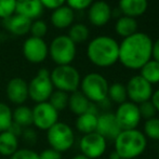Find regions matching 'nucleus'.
Wrapping results in <instances>:
<instances>
[{
	"mask_svg": "<svg viewBox=\"0 0 159 159\" xmlns=\"http://www.w3.org/2000/svg\"><path fill=\"white\" fill-rule=\"evenodd\" d=\"M115 152L124 159L138 158L147 147V139L138 129L122 130L114 140Z\"/></svg>",
	"mask_w": 159,
	"mask_h": 159,
	"instance_id": "nucleus-3",
	"label": "nucleus"
},
{
	"mask_svg": "<svg viewBox=\"0 0 159 159\" xmlns=\"http://www.w3.org/2000/svg\"><path fill=\"white\" fill-rule=\"evenodd\" d=\"M140 76L153 86L159 82V63L155 60H149L140 69Z\"/></svg>",
	"mask_w": 159,
	"mask_h": 159,
	"instance_id": "nucleus-26",
	"label": "nucleus"
},
{
	"mask_svg": "<svg viewBox=\"0 0 159 159\" xmlns=\"http://www.w3.org/2000/svg\"><path fill=\"white\" fill-rule=\"evenodd\" d=\"M40 1H41L43 8L52 11L66 3V0H40Z\"/></svg>",
	"mask_w": 159,
	"mask_h": 159,
	"instance_id": "nucleus-39",
	"label": "nucleus"
},
{
	"mask_svg": "<svg viewBox=\"0 0 159 159\" xmlns=\"http://www.w3.org/2000/svg\"><path fill=\"white\" fill-rule=\"evenodd\" d=\"M6 94L12 104L23 105L28 98V84L21 77L10 79L6 87Z\"/></svg>",
	"mask_w": 159,
	"mask_h": 159,
	"instance_id": "nucleus-15",
	"label": "nucleus"
},
{
	"mask_svg": "<svg viewBox=\"0 0 159 159\" xmlns=\"http://www.w3.org/2000/svg\"><path fill=\"white\" fill-rule=\"evenodd\" d=\"M121 131L122 130L114 113L106 111L98 116V125H96L95 132L102 135L106 141H114Z\"/></svg>",
	"mask_w": 159,
	"mask_h": 159,
	"instance_id": "nucleus-14",
	"label": "nucleus"
},
{
	"mask_svg": "<svg viewBox=\"0 0 159 159\" xmlns=\"http://www.w3.org/2000/svg\"><path fill=\"white\" fill-rule=\"evenodd\" d=\"M54 91L50 78V71L46 68H41L37 75L28 82V98L37 103L48 102L50 95Z\"/></svg>",
	"mask_w": 159,
	"mask_h": 159,
	"instance_id": "nucleus-8",
	"label": "nucleus"
},
{
	"mask_svg": "<svg viewBox=\"0 0 159 159\" xmlns=\"http://www.w3.org/2000/svg\"><path fill=\"white\" fill-rule=\"evenodd\" d=\"M87 57L95 66L102 68L111 67L119 59V43L109 36H98L88 43Z\"/></svg>",
	"mask_w": 159,
	"mask_h": 159,
	"instance_id": "nucleus-2",
	"label": "nucleus"
},
{
	"mask_svg": "<svg viewBox=\"0 0 159 159\" xmlns=\"http://www.w3.org/2000/svg\"><path fill=\"white\" fill-rule=\"evenodd\" d=\"M43 10L44 8L40 0H16L15 13L30 21L39 19Z\"/></svg>",
	"mask_w": 159,
	"mask_h": 159,
	"instance_id": "nucleus-17",
	"label": "nucleus"
},
{
	"mask_svg": "<svg viewBox=\"0 0 159 159\" xmlns=\"http://www.w3.org/2000/svg\"><path fill=\"white\" fill-rule=\"evenodd\" d=\"M153 40L147 34L136 32L132 36L124 38L119 43L118 61L126 68L141 69L152 60Z\"/></svg>",
	"mask_w": 159,
	"mask_h": 159,
	"instance_id": "nucleus-1",
	"label": "nucleus"
},
{
	"mask_svg": "<svg viewBox=\"0 0 159 159\" xmlns=\"http://www.w3.org/2000/svg\"><path fill=\"white\" fill-rule=\"evenodd\" d=\"M94 0H66V6L74 11H82L88 9Z\"/></svg>",
	"mask_w": 159,
	"mask_h": 159,
	"instance_id": "nucleus-36",
	"label": "nucleus"
},
{
	"mask_svg": "<svg viewBox=\"0 0 159 159\" xmlns=\"http://www.w3.org/2000/svg\"><path fill=\"white\" fill-rule=\"evenodd\" d=\"M19 149V139L10 131L0 133V155L11 157Z\"/></svg>",
	"mask_w": 159,
	"mask_h": 159,
	"instance_id": "nucleus-23",
	"label": "nucleus"
},
{
	"mask_svg": "<svg viewBox=\"0 0 159 159\" xmlns=\"http://www.w3.org/2000/svg\"><path fill=\"white\" fill-rule=\"evenodd\" d=\"M52 84L57 90L73 93L80 87L81 76L76 67L71 65H60L50 71Z\"/></svg>",
	"mask_w": 159,
	"mask_h": 159,
	"instance_id": "nucleus-4",
	"label": "nucleus"
},
{
	"mask_svg": "<svg viewBox=\"0 0 159 159\" xmlns=\"http://www.w3.org/2000/svg\"><path fill=\"white\" fill-rule=\"evenodd\" d=\"M151 102L153 103V105L155 106L157 113H159V89L153 92V95L151 98Z\"/></svg>",
	"mask_w": 159,
	"mask_h": 159,
	"instance_id": "nucleus-41",
	"label": "nucleus"
},
{
	"mask_svg": "<svg viewBox=\"0 0 159 159\" xmlns=\"http://www.w3.org/2000/svg\"><path fill=\"white\" fill-rule=\"evenodd\" d=\"M111 10L108 3L104 0L94 1L88 8V19L93 26H105L111 19Z\"/></svg>",
	"mask_w": 159,
	"mask_h": 159,
	"instance_id": "nucleus-16",
	"label": "nucleus"
},
{
	"mask_svg": "<svg viewBox=\"0 0 159 159\" xmlns=\"http://www.w3.org/2000/svg\"><path fill=\"white\" fill-rule=\"evenodd\" d=\"M107 98H109V101L118 105L125 103L128 98L126 84H121V82H114L113 84H111L108 88Z\"/></svg>",
	"mask_w": 159,
	"mask_h": 159,
	"instance_id": "nucleus-27",
	"label": "nucleus"
},
{
	"mask_svg": "<svg viewBox=\"0 0 159 159\" xmlns=\"http://www.w3.org/2000/svg\"><path fill=\"white\" fill-rule=\"evenodd\" d=\"M74 20H75V11L66 4L53 10L50 16L51 24L59 30L69 28L74 24Z\"/></svg>",
	"mask_w": 159,
	"mask_h": 159,
	"instance_id": "nucleus-18",
	"label": "nucleus"
},
{
	"mask_svg": "<svg viewBox=\"0 0 159 159\" xmlns=\"http://www.w3.org/2000/svg\"><path fill=\"white\" fill-rule=\"evenodd\" d=\"M80 91L90 102L98 104L107 98L109 84L107 79L98 73H89L81 78Z\"/></svg>",
	"mask_w": 159,
	"mask_h": 159,
	"instance_id": "nucleus-5",
	"label": "nucleus"
},
{
	"mask_svg": "<svg viewBox=\"0 0 159 159\" xmlns=\"http://www.w3.org/2000/svg\"><path fill=\"white\" fill-rule=\"evenodd\" d=\"M109 159H120V157H119V155L114 151V152H111V155H109Z\"/></svg>",
	"mask_w": 159,
	"mask_h": 159,
	"instance_id": "nucleus-42",
	"label": "nucleus"
},
{
	"mask_svg": "<svg viewBox=\"0 0 159 159\" xmlns=\"http://www.w3.org/2000/svg\"><path fill=\"white\" fill-rule=\"evenodd\" d=\"M89 35H90L89 28L82 23L73 24V25L69 27L68 34H67V36H68L76 44L82 43V42L87 41L89 38Z\"/></svg>",
	"mask_w": 159,
	"mask_h": 159,
	"instance_id": "nucleus-28",
	"label": "nucleus"
},
{
	"mask_svg": "<svg viewBox=\"0 0 159 159\" xmlns=\"http://www.w3.org/2000/svg\"><path fill=\"white\" fill-rule=\"evenodd\" d=\"M32 111L33 125L39 130L48 131L59 121V111L49 102L37 103Z\"/></svg>",
	"mask_w": 159,
	"mask_h": 159,
	"instance_id": "nucleus-9",
	"label": "nucleus"
},
{
	"mask_svg": "<svg viewBox=\"0 0 159 159\" xmlns=\"http://www.w3.org/2000/svg\"><path fill=\"white\" fill-rule=\"evenodd\" d=\"M22 52L26 60L32 64H40L49 57V46L42 38L30 36L24 41Z\"/></svg>",
	"mask_w": 159,
	"mask_h": 159,
	"instance_id": "nucleus-12",
	"label": "nucleus"
},
{
	"mask_svg": "<svg viewBox=\"0 0 159 159\" xmlns=\"http://www.w3.org/2000/svg\"><path fill=\"white\" fill-rule=\"evenodd\" d=\"M68 98L69 94L66 92L60 90H54L52 92V94L50 95L48 102L57 109V111H64L67 106H68Z\"/></svg>",
	"mask_w": 159,
	"mask_h": 159,
	"instance_id": "nucleus-29",
	"label": "nucleus"
},
{
	"mask_svg": "<svg viewBox=\"0 0 159 159\" xmlns=\"http://www.w3.org/2000/svg\"><path fill=\"white\" fill-rule=\"evenodd\" d=\"M91 102L82 94L81 91L77 90L75 92L70 93L68 98V108L73 114L77 116H80L82 114L87 113L90 106Z\"/></svg>",
	"mask_w": 159,
	"mask_h": 159,
	"instance_id": "nucleus-21",
	"label": "nucleus"
},
{
	"mask_svg": "<svg viewBox=\"0 0 159 159\" xmlns=\"http://www.w3.org/2000/svg\"><path fill=\"white\" fill-rule=\"evenodd\" d=\"M115 32L118 36L127 38L138 32V21L133 17L121 15L117 19L115 24Z\"/></svg>",
	"mask_w": 159,
	"mask_h": 159,
	"instance_id": "nucleus-22",
	"label": "nucleus"
},
{
	"mask_svg": "<svg viewBox=\"0 0 159 159\" xmlns=\"http://www.w3.org/2000/svg\"><path fill=\"white\" fill-rule=\"evenodd\" d=\"M21 136L23 138V140L26 143L30 145H34L37 143V133L35 132V130H33L32 128H25L22 132Z\"/></svg>",
	"mask_w": 159,
	"mask_h": 159,
	"instance_id": "nucleus-37",
	"label": "nucleus"
},
{
	"mask_svg": "<svg viewBox=\"0 0 159 159\" xmlns=\"http://www.w3.org/2000/svg\"><path fill=\"white\" fill-rule=\"evenodd\" d=\"M39 159H62V154L53 148H47L39 154Z\"/></svg>",
	"mask_w": 159,
	"mask_h": 159,
	"instance_id": "nucleus-38",
	"label": "nucleus"
},
{
	"mask_svg": "<svg viewBox=\"0 0 159 159\" xmlns=\"http://www.w3.org/2000/svg\"><path fill=\"white\" fill-rule=\"evenodd\" d=\"M2 21H3V26L6 27V30L11 34H13V35L24 36L27 33H30L32 21L22 16V15L15 13V14L11 15L10 17L2 20Z\"/></svg>",
	"mask_w": 159,
	"mask_h": 159,
	"instance_id": "nucleus-20",
	"label": "nucleus"
},
{
	"mask_svg": "<svg viewBox=\"0 0 159 159\" xmlns=\"http://www.w3.org/2000/svg\"><path fill=\"white\" fill-rule=\"evenodd\" d=\"M79 148L84 156L89 159H98L104 155L107 148V141L96 132L84 134L79 141Z\"/></svg>",
	"mask_w": 159,
	"mask_h": 159,
	"instance_id": "nucleus-11",
	"label": "nucleus"
},
{
	"mask_svg": "<svg viewBox=\"0 0 159 159\" xmlns=\"http://www.w3.org/2000/svg\"><path fill=\"white\" fill-rule=\"evenodd\" d=\"M118 9L122 15L136 19L142 16L148 9L147 0H119Z\"/></svg>",
	"mask_w": 159,
	"mask_h": 159,
	"instance_id": "nucleus-19",
	"label": "nucleus"
},
{
	"mask_svg": "<svg viewBox=\"0 0 159 159\" xmlns=\"http://www.w3.org/2000/svg\"><path fill=\"white\" fill-rule=\"evenodd\" d=\"M115 116L121 130L136 129L142 119L139 106L130 101H126L122 104L118 105Z\"/></svg>",
	"mask_w": 159,
	"mask_h": 159,
	"instance_id": "nucleus-13",
	"label": "nucleus"
},
{
	"mask_svg": "<svg viewBox=\"0 0 159 159\" xmlns=\"http://www.w3.org/2000/svg\"><path fill=\"white\" fill-rule=\"evenodd\" d=\"M30 33L32 35V37L42 38L43 39V37L48 33V25H47L46 22L40 19L34 20V21H32V24H30Z\"/></svg>",
	"mask_w": 159,
	"mask_h": 159,
	"instance_id": "nucleus-32",
	"label": "nucleus"
},
{
	"mask_svg": "<svg viewBox=\"0 0 159 159\" xmlns=\"http://www.w3.org/2000/svg\"><path fill=\"white\" fill-rule=\"evenodd\" d=\"M152 59L157 61L159 63V38L153 42V52H152Z\"/></svg>",
	"mask_w": 159,
	"mask_h": 159,
	"instance_id": "nucleus-40",
	"label": "nucleus"
},
{
	"mask_svg": "<svg viewBox=\"0 0 159 159\" xmlns=\"http://www.w3.org/2000/svg\"><path fill=\"white\" fill-rule=\"evenodd\" d=\"M16 0H0V19L6 20L15 14Z\"/></svg>",
	"mask_w": 159,
	"mask_h": 159,
	"instance_id": "nucleus-33",
	"label": "nucleus"
},
{
	"mask_svg": "<svg viewBox=\"0 0 159 159\" xmlns=\"http://www.w3.org/2000/svg\"><path fill=\"white\" fill-rule=\"evenodd\" d=\"M138 106H139V111H140V114H141V117L144 118L145 120H148V119H151V118L156 117L157 111H156L155 106H154L151 101L141 103Z\"/></svg>",
	"mask_w": 159,
	"mask_h": 159,
	"instance_id": "nucleus-34",
	"label": "nucleus"
},
{
	"mask_svg": "<svg viewBox=\"0 0 159 159\" xmlns=\"http://www.w3.org/2000/svg\"><path fill=\"white\" fill-rule=\"evenodd\" d=\"M96 125H98V115L88 113V111L77 116V119H76V129L84 135L95 132Z\"/></svg>",
	"mask_w": 159,
	"mask_h": 159,
	"instance_id": "nucleus-24",
	"label": "nucleus"
},
{
	"mask_svg": "<svg viewBox=\"0 0 159 159\" xmlns=\"http://www.w3.org/2000/svg\"><path fill=\"white\" fill-rule=\"evenodd\" d=\"M144 135L146 139L153 141H159V118L154 117L148 120H145L144 124Z\"/></svg>",
	"mask_w": 159,
	"mask_h": 159,
	"instance_id": "nucleus-31",
	"label": "nucleus"
},
{
	"mask_svg": "<svg viewBox=\"0 0 159 159\" xmlns=\"http://www.w3.org/2000/svg\"><path fill=\"white\" fill-rule=\"evenodd\" d=\"M71 159H89V158H87L86 156H84L82 154H78V155H76V156H74Z\"/></svg>",
	"mask_w": 159,
	"mask_h": 159,
	"instance_id": "nucleus-43",
	"label": "nucleus"
},
{
	"mask_svg": "<svg viewBox=\"0 0 159 159\" xmlns=\"http://www.w3.org/2000/svg\"><path fill=\"white\" fill-rule=\"evenodd\" d=\"M120 159H124V158H120Z\"/></svg>",
	"mask_w": 159,
	"mask_h": 159,
	"instance_id": "nucleus-45",
	"label": "nucleus"
},
{
	"mask_svg": "<svg viewBox=\"0 0 159 159\" xmlns=\"http://www.w3.org/2000/svg\"><path fill=\"white\" fill-rule=\"evenodd\" d=\"M12 118L13 122L19 125L20 127L24 129L30 128L33 125V111L25 105H20L14 111H12Z\"/></svg>",
	"mask_w": 159,
	"mask_h": 159,
	"instance_id": "nucleus-25",
	"label": "nucleus"
},
{
	"mask_svg": "<svg viewBox=\"0 0 159 159\" xmlns=\"http://www.w3.org/2000/svg\"><path fill=\"white\" fill-rule=\"evenodd\" d=\"M10 159H39V154L33 149L28 148H19Z\"/></svg>",
	"mask_w": 159,
	"mask_h": 159,
	"instance_id": "nucleus-35",
	"label": "nucleus"
},
{
	"mask_svg": "<svg viewBox=\"0 0 159 159\" xmlns=\"http://www.w3.org/2000/svg\"><path fill=\"white\" fill-rule=\"evenodd\" d=\"M12 122V109L8 104L0 102V133L8 131Z\"/></svg>",
	"mask_w": 159,
	"mask_h": 159,
	"instance_id": "nucleus-30",
	"label": "nucleus"
},
{
	"mask_svg": "<svg viewBox=\"0 0 159 159\" xmlns=\"http://www.w3.org/2000/svg\"><path fill=\"white\" fill-rule=\"evenodd\" d=\"M158 157H159V146H158Z\"/></svg>",
	"mask_w": 159,
	"mask_h": 159,
	"instance_id": "nucleus-44",
	"label": "nucleus"
},
{
	"mask_svg": "<svg viewBox=\"0 0 159 159\" xmlns=\"http://www.w3.org/2000/svg\"><path fill=\"white\" fill-rule=\"evenodd\" d=\"M77 44L67 35L57 36L49 44V57L53 62L60 65H70L76 57Z\"/></svg>",
	"mask_w": 159,
	"mask_h": 159,
	"instance_id": "nucleus-6",
	"label": "nucleus"
},
{
	"mask_svg": "<svg viewBox=\"0 0 159 159\" xmlns=\"http://www.w3.org/2000/svg\"><path fill=\"white\" fill-rule=\"evenodd\" d=\"M47 140L50 148L62 154L71 148L75 143V133L70 126L65 122L57 121L47 131Z\"/></svg>",
	"mask_w": 159,
	"mask_h": 159,
	"instance_id": "nucleus-7",
	"label": "nucleus"
},
{
	"mask_svg": "<svg viewBox=\"0 0 159 159\" xmlns=\"http://www.w3.org/2000/svg\"><path fill=\"white\" fill-rule=\"evenodd\" d=\"M127 95L130 102L139 105L141 103L151 101L153 95V86L147 82L140 75L133 76L129 79L126 84Z\"/></svg>",
	"mask_w": 159,
	"mask_h": 159,
	"instance_id": "nucleus-10",
	"label": "nucleus"
}]
</instances>
